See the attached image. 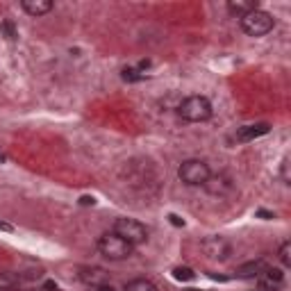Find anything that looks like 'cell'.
<instances>
[{
	"mask_svg": "<svg viewBox=\"0 0 291 291\" xmlns=\"http://www.w3.org/2000/svg\"><path fill=\"white\" fill-rule=\"evenodd\" d=\"M177 114L187 123H203V121L212 119V103L205 96H189L177 105Z\"/></svg>",
	"mask_w": 291,
	"mask_h": 291,
	"instance_id": "cell-1",
	"label": "cell"
},
{
	"mask_svg": "<svg viewBox=\"0 0 291 291\" xmlns=\"http://www.w3.org/2000/svg\"><path fill=\"white\" fill-rule=\"evenodd\" d=\"M98 250H100L103 257L111 259V262H121V259H127L132 253H135V246L127 243L125 239H121L119 234L105 232L103 237L98 239Z\"/></svg>",
	"mask_w": 291,
	"mask_h": 291,
	"instance_id": "cell-2",
	"label": "cell"
},
{
	"mask_svg": "<svg viewBox=\"0 0 291 291\" xmlns=\"http://www.w3.org/2000/svg\"><path fill=\"white\" fill-rule=\"evenodd\" d=\"M177 177L187 187H205L207 180L212 177V171L203 160H185L177 168Z\"/></svg>",
	"mask_w": 291,
	"mask_h": 291,
	"instance_id": "cell-3",
	"label": "cell"
},
{
	"mask_svg": "<svg viewBox=\"0 0 291 291\" xmlns=\"http://www.w3.org/2000/svg\"><path fill=\"white\" fill-rule=\"evenodd\" d=\"M111 232L119 234L121 239H125L127 243H132V246H139V243H144L148 239V230L144 223H139L137 218H116L114 226H111Z\"/></svg>",
	"mask_w": 291,
	"mask_h": 291,
	"instance_id": "cell-4",
	"label": "cell"
},
{
	"mask_svg": "<svg viewBox=\"0 0 291 291\" xmlns=\"http://www.w3.org/2000/svg\"><path fill=\"white\" fill-rule=\"evenodd\" d=\"M273 25H275V18L259 7L255 12L246 14V16H241V30L248 37H264V34H268L273 30Z\"/></svg>",
	"mask_w": 291,
	"mask_h": 291,
	"instance_id": "cell-5",
	"label": "cell"
},
{
	"mask_svg": "<svg viewBox=\"0 0 291 291\" xmlns=\"http://www.w3.org/2000/svg\"><path fill=\"white\" fill-rule=\"evenodd\" d=\"M203 253L209 259H214V262H226V259H230V255H232V246L223 237H207L203 241Z\"/></svg>",
	"mask_w": 291,
	"mask_h": 291,
	"instance_id": "cell-6",
	"label": "cell"
},
{
	"mask_svg": "<svg viewBox=\"0 0 291 291\" xmlns=\"http://www.w3.org/2000/svg\"><path fill=\"white\" fill-rule=\"evenodd\" d=\"M282 282H284V271L282 268H271V266H266L262 273L257 275V284H259V289H262V291L278 289Z\"/></svg>",
	"mask_w": 291,
	"mask_h": 291,
	"instance_id": "cell-7",
	"label": "cell"
},
{
	"mask_svg": "<svg viewBox=\"0 0 291 291\" xmlns=\"http://www.w3.org/2000/svg\"><path fill=\"white\" fill-rule=\"evenodd\" d=\"M271 125L268 123H253V125H243L237 130V135H234V139L239 141V144H248V141H255L259 139V137L268 135Z\"/></svg>",
	"mask_w": 291,
	"mask_h": 291,
	"instance_id": "cell-8",
	"label": "cell"
},
{
	"mask_svg": "<svg viewBox=\"0 0 291 291\" xmlns=\"http://www.w3.org/2000/svg\"><path fill=\"white\" fill-rule=\"evenodd\" d=\"M21 7H23L25 14H30V16H37V18H39V16H43V14L53 12L55 5L50 3V0H23Z\"/></svg>",
	"mask_w": 291,
	"mask_h": 291,
	"instance_id": "cell-9",
	"label": "cell"
},
{
	"mask_svg": "<svg viewBox=\"0 0 291 291\" xmlns=\"http://www.w3.org/2000/svg\"><path fill=\"white\" fill-rule=\"evenodd\" d=\"M257 9V0H230L228 3V12L234 14V16H246V14L255 12Z\"/></svg>",
	"mask_w": 291,
	"mask_h": 291,
	"instance_id": "cell-10",
	"label": "cell"
},
{
	"mask_svg": "<svg viewBox=\"0 0 291 291\" xmlns=\"http://www.w3.org/2000/svg\"><path fill=\"white\" fill-rule=\"evenodd\" d=\"M80 280L91 287H100V284H107V273L103 268H91V271H82L80 273Z\"/></svg>",
	"mask_w": 291,
	"mask_h": 291,
	"instance_id": "cell-11",
	"label": "cell"
},
{
	"mask_svg": "<svg viewBox=\"0 0 291 291\" xmlns=\"http://www.w3.org/2000/svg\"><path fill=\"white\" fill-rule=\"evenodd\" d=\"M264 268H266V262H264V259H257V262H248V264H243V266H239L237 275L239 278H257Z\"/></svg>",
	"mask_w": 291,
	"mask_h": 291,
	"instance_id": "cell-12",
	"label": "cell"
},
{
	"mask_svg": "<svg viewBox=\"0 0 291 291\" xmlns=\"http://www.w3.org/2000/svg\"><path fill=\"white\" fill-rule=\"evenodd\" d=\"M146 66H148V62H144L139 69H135V66H127V69H123V80H125V82H139V80H144L146 78V73H144Z\"/></svg>",
	"mask_w": 291,
	"mask_h": 291,
	"instance_id": "cell-13",
	"label": "cell"
},
{
	"mask_svg": "<svg viewBox=\"0 0 291 291\" xmlns=\"http://www.w3.org/2000/svg\"><path fill=\"white\" fill-rule=\"evenodd\" d=\"M125 291H157V287L146 278H137V280H130L125 284Z\"/></svg>",
	"mask_w": 291,
	"mask_h": 291,
	"instance_id": "cell-14",
	"label": "cell"
},
{
	"mask_svg": "<svg viewBox=\"0 0 291 291\" xmlns=\"http://www.w3.org/2000/svg\"><path fill=\"white\" fill-rule=\"evenodd\" d=\"M173 278L180 280V282H191V280L196 278V273H193L189 266H175L173 268Z\"/></svg>",
	"mask_w": 291,
	"mask_h": 291,
	"instance_id": "cell-15",
	"label": "cell"
},
{
	"mask_svg": "<svg viewBox=\"0 0 291 291\" xmlns=\"http://www.w3.org/2000/svg\"><path fill=\"white\" fill-rule=\"evenodd\" d=\"M280 262H282V266L284 268H289L291 266V241H284L282 246H280Z\"/></svg>",
	"mask_w": 291,
	"mask_h": 291,
	"instance_id": "cell-16",
	"label": "cell"
},
{
	"mask_svg": "<svg viewBox=\"0 0 291 291\" xmlns=\"http://www.w3.org/2000/svg\"><path fill=\"white\" fill-rule=\"evenodd\" d=\"M0 32H3V37L7 39V41H14V39H16V30H14L12 21H3V23H0Z\"/></svg>",
	"mask_w": 291,
	"mask_h": 291,
	"instance_id": "cell-17",
	"label": "cell"
},
{
	"mask_svg": "<svg viewBox=\"0 0 291 291\" xmlns=\"http://www.w3.org/2000/svg\"><path fill=\"white\" fill-rule=\"evenodd\" d=\"M0 232H14V226L7 221H0Z\"/></svg>",
	"mask_w": 291,
	"mask_h": 291,
	"instance_id": "cell-18",
	"label": "cell"
},
{
	"mask_svg": "<svg viewBox=\"0 0 291 291\" xmlns=\"http://www.w3.org/2000/svg\"><path fill=\"white\" fill-rule=\"evenodd\" d=\"M168 218H171V223H173V226H185V221H182L180 216H175V214H171V216H168Z\"/></svg>",
	"mask_w": 291,
	"mask_h": 291,
	"instance_id": "cell-19",
	"label": "cell"
},
{
	"mask_svg": "<svg viewBox=\"0 0 291 291\" xmlns=\"http://www.w3.org/2000/svg\"><path fill=\"white\" fill-rule=\"evenodd\" d=\"M80 203H82V205H94V198H91V196H82V198H80Z\"/></svg>",
	"mask_w": 291,
	"mask_h": 291,
	"instance_id": "cell-20",
	"label": "cell"
},
{
	"mask_svg": "<svg viewBox=\"0 0 291 291\" xmlns=\"http://www.w3.org/2000/svg\"><path fill=\"white\" fill-rule=\"evenodd\" d=\"M96 291H116L111 284H100V287H96Z\"/></svg>",
	"mask_w": 291,
	"mask_h": 291,
	"instance_id": "cell-21",
	"label": "cell"
},
{
	"mask_svg": "<svg viewBox=\"0 0 291 291\" xmlns=\"http://www.w3.org/2000/svg\"><path fill=\"white\" fill-rule=\"evenodd\" d=\"M257 216H262V218H273V214H271V212H264V209H259Z\"/></svg>",
	"mask_w": 291,
	"mask_h": 291,
	"instance_id": "cell-22",
	"label": "cell"
},
{
	"mask_svg": "<svg viewBox=\"0 0 291 291\" xmlns=\"http://www.w3.org/2000/svg\"><path fill=\"white\" fill-rule=\"evenodd\" d=\"M46 289H55V291H57V284H55V282H46Z\"/></svg>",
	"mask_w": 291,
	"mask_h": 291,
	"instance_id": "cell-23",
	"label": "cell"
},
{
	"mask_svg": "<svg viewBox=\"0 0 291 291\" xmlns=\"http://www.w3.org/2000/svg\"><path fill=\"white\" fill-rule=\"evenodd\" d=\"M5 160H7V157H5V155H3V152H0V164H3V162H5Z\"/></svg>",
	"mask_w": 291,
	"mask_h": 291,
	"instance_id": "cell-24",
	"label": "cell"
},
{
	"mask_svg": "<svg viewBox=\"0 0 291 291\" xmlns=\"http://www.w3.org/2000/svg\"><path fill=\"white\" fill-rule=\"evenodd\" d=\"M257 291H262V289H257Z\"/></svg>",
	"mask_w": 291,
	"mask_h": 291,
	"instance_id": "cell-25",
	"label": "cell"
}]
</instances>
